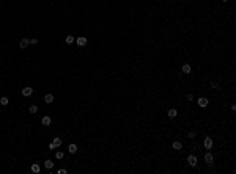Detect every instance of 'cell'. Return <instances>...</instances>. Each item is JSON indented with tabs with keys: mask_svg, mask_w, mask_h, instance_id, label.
Returning <instances> with one entry per match:
<instances>
[{
	"mask_svg": "<svg viewBox=\"0 0 236 174\" xmlns=\"http://www.w3.org/2000/svg\"><path fill=\"white\" fill-rule=\"evenodd\" d=\"M62 144V138H54V141L49 144V149H55V148H58Z\"/></svg>",
	"mask_w": 236,
	"mask_h": 174,
	"instance_id": "cell-1",
	"label": "cell"
},
{
	"mask_svg": "<svg viewBox=\"0 0 236 174\" xmlns=\"http://www.w3.org/2000/svg\"><path fill=\"white\" fill-rule=\"evenodd\" d=\"M22 94L25 96V97L31 96V94H33V88H30V86H27V88H22Z\"/></svg>",
	"mask_w": 236,
	"mask_h": 174,
	"instance_id": "cell-2",
	"label": "cell"
},
{
	"mask_svg": "<svg viewBox=\"0 0 236 174\" xmlns=\"http://www.w3.org/2000/svg\"><path fill=\"white\" fill-rule=\"evenodd\" d=\"M187 162H189V165H190V166H197V157H195V155H189V157H187Z\"/></svg>",
	"mask_w": 236,
	"mask_h": 174,
	"instance_id": "cell-3",
	"label": "cell"
},
{
	"mask_svg": "<svg viewBox=\"0 0 236 174\" xmlns=\"http://www.w3.org/2000/svg\"><path fill=\"white\" fill-rule=\"evenodd\" d=\"M30 44V39H27V38H24V39H21V42H19V47L21 49H27V46Z\"/></svg>",
	"mask_w": 236,
	"mask_h": 174,
	"instance_id": "cell-4",
	"label": "cell"
},
{
	"mask_svg": "<svg viewBox=\"0 0 236 174\" xmlns=\"http://www.w3.org/2000/svg\"><path fill=\"white\" fill-rule=\"evenodd\" d=\"M76 42H77V46H80V47H84L85 44H87V38L80 36V38H77V39H76Z\"/></svg>",
	"mask_w": 236,
	"mask_h": 174,
	"instance_id": "cell-5",
	"label": "cell"
},
{
	"mask_svg": "<svg viewBox=\"0 0 236 174\" xmlns=\"http://www.w3.org/2000/svg\"><path fill=\"white\" fill-rule=\"evenodd\" d=\"M197 102H198L200 107H206V105H208V99H206V97H200Z\"/></svg>",
	"mask_w": 236,
	"mask_h": 174,
	"instance_id": "cell-6",
	"label": "cell"
},
{
	"mask_svg": "<svg viewBox=\"0 0 236 174\" xmlns=\"http://www.w3.org/2000/svg\"><path fill=\"white\" fill-rule=\"evenodd\" d=\"M205 148L206 149L213 148V140H211V138H206V140H205Z\"/></svg>",
	"mask_w": 236,
	"mask_h": 174,
	"instance_id": "cell-7",
	"label": "cell"
},
{
	"mask_svg": "<svg viewBox=\"0 0 236 174\" xmlns=\"http://www.w3.org/2000/svg\"><path fill=\"white\" fill-rule=\"evenodd\" d=\"M44 102H46V104H52V102H54V96H52V94H46Z\"/></svg>",
	"mask_w": 236,
	"mask_h": 174,
	"instance_id": "cell-8",
	"label": "cell"
},
{
	"mask_svg": "<svg viewBox=\"0 0 236 174\" xmlns=\"http://www.w3.org/2000/svg\"><path fill=\"white\" fill-rule=\"evenodd\" d=\"M43 126H50V116H44L43 118Z\"/></svg>",
	"mask_w": 236,
	"mask_h": 174,
	"instance_id": "cell-9",
	"label": "cell"
},
{
	"mask_svg": "<svg viewBox=\"0 0 236 174\" xmlns=\"http://www.w3.org/2000/svg\"><path fill=\"white\" fill-rule=\"evenodd\" d=\"M31 171H33V173H39V171H41V168H39V165L33 163V165H31Z\"/></svg>",
	"mask_w": 236,
	"mask_h": 174,
	"instance_id": "cell-10",
	"label": "cell"
},
{
	"mask_svg": "<svg viewBox=\"0 0 236 174\" xmlns=\"http://www.w3.org/2000/svg\"><path fill=\"white\" fill-rule=\"evenodd\" d=\"M183 72L184 74H189V72H190V64H187V63L184 64L183 66Z\"/></svg>",
	"mask_w": 236,
	"mask_h": 174,
	"instance_id": "cell-11",
	"label": "cell"
},
{
	"mask_svg": "<svg viewBox=\"0 0 236 174\" xmlns=\"http://www.w3.org/2000/svg\"><path fill=\"white\" fill-rule=\"evenodd\" d=\"M176 115H178V113H176V110H175V108L168 110V118H176Z\"/></svg>",
	"mask_w": 236,
	"mask_h": 174,
	"instance_id": "cell-12",
	"label": "cell"
},
{
	"mask_svg": "<svg viewBox=\"0 0 236 174\" xmlns=\"http://www.w3.org/2000/svg\"><path fill=\"white\" fill-rule=\"evenodd\" d=\"M8 102H10L8 97H5V96H3V97H0V104H2V105H8Z\"/></svg>",
	"mask_w": 236,
	"mask_h": 174,
	"instance_id": "cell-13",
	"label": "cell"
},
{
	"mask_svg": "<svg viewBox=\"0 0 236 174\" xmlns=\"http://www.w3.org/2000/svg\"><path fill=\"white\" fill-rule=\"evenodd\" d=\"M181 148H183V144H181L179 141H175V143H173V149H176V151H179Z\"/></svg>",
	"mask_w": 236,
	"mask_h": 174,
	"instance_id": "cell-14",
	"label": "cell"
},
{
	"mask_svg": "<svg viewBox=\"0 0 236 174\" xmlns=\"http://www.w3.org/2000/svg\"><path fill=\"white\" fill-rule=\"evenodd\" d=\"M69 152H71V154H76V151H77V146H76V144H69Z\"/></svg>",
	"mask_w": 236,
	"mask_h": 174,
	"instance_id": "cell-15",
	"label": "cell"
},
{
	"mask_svg": "<svg viewBox=\"0 0 236 174\" xmlns=\"http://www.w3.org/2000/svg\"><path fill=\"white\" fill-rule=\"evenodd\" d=\"M44 166H46L47 169H52L54 163H52V162H50V160H46V162H44Z\"/></svg>",
	"mask_w": 236,
	"mask_h": 174,
	"instance_id": "cell-16",
	"label": "cell"
},
{
	"mask_svg": "<svg viewBox=\"0 0 236 174\" xmlns=\"http://www.w3.org/2000/svg\"><path fill=\"white\" fill-rule=\"evenodd\" d=\"M205 162L211 163V162H213V155H211V154H206V155H205Z\"/></svg>",
	"mask_w": 236,
	"mask_h": 174,
	"instance_id": "cell-17",
	"label": "cell"
},
{
	"mask_svg": "<svg viewBox=\"0 0 236 174\" xmlns=\"http://www.w3.org/2000/svg\"><path fill=\"white\" fill-rule=\"evenodd\" d=\"M74 41H76V38H74V36H71V35H69V36H66V42H68V44H73Z\"/></svg>",
	"mask_w": 236,
	"mask_h": 174,
	"instance_id": "cell-18",
	"label": "cell"
},
{
	"mask_svg": "<svg viewBox=\"0 0 236 174\" xmlns=\"http://www.w3.org/2000/svg\"><path fill=\"white\" fill-rule=\"evenodd\" d=\"M36 111H38V107L36 105H31L30 107V113H36Z\"/></svg>",
	"mask_w": 236,
	"mask_h": 174,
	"instance_id": "cell-19",
	"label": "cell"
},
{
	"mask_svg": "<svg viewBox=\"0 0 236 174\" xmlns=\"http://www.w3.org/2000/svg\"><path fill=\"white\" fill-rule=\"evenodd\" d=\"M55 157H57V158H63V152H62V151H58V152L55 154Z\"/></svg>",
	"mask_w": 236,
	"mask_h": 174,
	"instance_id": "cell-20",
	"label": "cell"
},
{
	"mask_svg": "<svg viewBox=\"0 0 236 174\" xmlns=\"http://www.w3.org/2000/svg\"><path fill=\"white\" fill-rule=\"evenodd\" d=\"M30 44H38V39H35V38H33V39H30Z\"/></svg>",
	"mask_w": 236,
	"mask_h": 174,
	"instance_id": "cell-21",
	"label": "cell"
},
{
	"mask_svg": "<svg viewBox=\"0 0 236 174\" xmlns=\"http://www.w3.org/2000/svg\"><path fill=\"white\" fill-rule=\"evenodd\" d=\"M58 174H66V169H63V168H62L60 171H58Z\"/></svg>",
	"mask_w": 236,
	"mask_h": 174,
	"instance_id": "cell-22",
	"label": "cell"
},
{
	"mask_svg": "<svg viewBox=\"0 0 236 174\" xmlns=\"http://www.w3.org/2000/svg\"><path fill=\"white\" fill-rule=\"evenodd\" d=\"M224 2H228V0H224Z\"/></svg>",
	"mask_w": 236,
	"mask_h": 174,
	"instance_id": "cell-23",
	"label": "cell"
}]
</instances>
